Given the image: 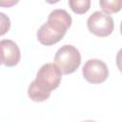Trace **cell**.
<instances>
[{
  "mask_svg": "<svg viewBox=\"0 0 122 122\" xmlns=\"http://www.w3.org/2000/svg\"><path fill=\"white\" fill-rule=\"evenodd\" d=\"M82 73L89 83L100 84L108 78L109 69L102 60L90 59L85 63L82 69Z\"/></svg>",
  "mask_w": 122,
  "mask_h": 122,
  "instance_id": "5b68a950",
  "label": "cell"
},
{
  "mask_svg": "<svg viewBox=\"0 0 122 122\" xmlns=\"http://www.w3.org/2000/svg\"><path fill=\"white\" fill-rule=\"evenodd\" d=\"M17 3H18V1H15V0H0V6L6 7V8L11 7Z\"/></svg>",
  "mask_w": 122,
  "mask_h": 122,
  "instance_id": "30bf717a",
  "label": "cell"
},
{
  "mask_svg": "<svg viewBox=\"0 0 122 122\" xmlns=\"http://www.w3.org/2000/svg\"><path fill=\"white\" fill-rule=\"evenodd\" d=\"M0 65H1V62H0Z\"/></svg>",
  "mask_w": 122,
  "mask_h": 122,
  "instance_id": "7c38bea8",
  "label": "cell"
},
{
  "mask_svg": "<svg viewBox=\"0 0 122 122\" xmlns=\"http://www.w3.org/2000/svg\"><path fill=\"white\" fill-rule=\"evenodd\" d=\"M62 79V72L53 63H47L38 70L35 79L28 89L29 97L34 102L47 100L52 90L59 87Z\"/></svg>",
  "mask_w": 122,
  "mask_h": 122,
  "instance_id": "6da1fadb",
  "label": "cell"
},
{
  "mask_svg": "<svg viewBox=\"0 0 122 122\" xmlns=\"http://www.w3.org/2000/svg\"><path fill=\"white\" fill-rule=\"evenodd\" d=\"M89 30L96 36L106 37L112 34L114 29L113 19L111 15L102 11H94L87 20Z\"/></svg>",
  "mask_w": 122,
  "mask_h": 122,
  "instance_id": "277c9868",
  "label": "cell"
},
{
  "mask_svg": "<svg viewBox=\"0 0 122 122\" xmlns=\"http://www.w3.org/2000/svg\"><path fill=\"white\" fill-rule=\"evenodd\" d=\"M54 63L62 73L71 74L74 72L81 63V55L74 46L64 45L55 53Z\"/></svg>",
  "mask_w": 122,
  "mask_h": 122,
  "instance_id": "3957f363",
  "label": "cell"
},
{
  "mask_svg": "<svg viewBox=\"0 0 122 122\" xmlns=\"http://www.w3.org/2000/svg\"><path fill=\"white\" fill-rule=\"evenodd\" d=\"M82 122H96V121H93V120H85V121H82Z\"/></svg>",
  "mask_w": 122,
  "mask_h": 122,
  "instance_id": "8fae6325",
  "label": "cell"
},
{
  "mask_svg": "<svg viewBox=\"0 0 122 122\" xmlns=\"http://www.w3.org/2000/svg\"><path fill=\"white\" fill-rule=\"evenodd\" d=\"M10 28V20L4 12H0V36L6 34Z\"/></svg>",
  "mask_w": 122,
  "mask_h": 122,
  "instance_id": "9c48e42d",
  "label": "cell"
},
{
  "mask_svg": "<svg viewBox=\"0 0 122 122\" xmlns=\"http://www.w3.org/2000/svg\"><path fill=\"white\" fill-rule=\"evenodd\" d=\"M69 5L74 13L83 14L90 10L91 1L90 0H70Z\"/></svg>",
  "mask_w": 122,
  "mask_h": 122,
  "instance_id": "ba28073f",
  "label": "cell"
},
{
  "mask_svg": "<svg viewBox=\"0 0 122 122\" xmlns=\"http://www.w3.org/2000/svg\"><path fill=\"white\" fill-rule=\"evenodd\" d=\"M21 58V53L17 44L10 39L0 41V62L6 67L16 66Z\"/></svg>",
  "mask_w": 122,
  "mask_h": 122,
  "instance_id": "8992f818",
  "label": "cell"
},
{
  "mask_svg": "<svg viewBox=\"0 0 122 122\" xmlns=\"http://www.w3.org/2000/svg\"><path fill=\"white\" fill-rule=\"evenodd\" d=\"M71 25V17L65 10H53L49 14L47 22L39 28L37 39L45 46L56 44L64 37Z\"/></svg>",
  "mask_w": 122,
  "mask_h": 122,
  "instance_id": "7a4b0ae2",
  "label": "cell"
},
{
  "mask_svg": "<svg viewBox=\"0 0 122 122\" xmlns=\"http://www.w3.org/2000/svg\"><path fill=\"white\" fill-rule=\"evenodd\" d=\"M99 5L106 14L110 13H115L118 12L121 10L122 1L121 0H101L99 1Z\"/></svg>",
  "mask_w": 122,
  "mask_h": 122,
  "instance_id": "52a82bcc",
  "label": "cell"
}]
</instances>
